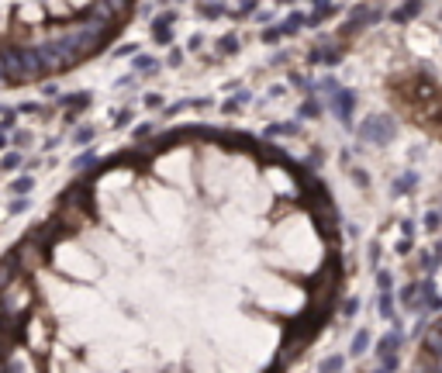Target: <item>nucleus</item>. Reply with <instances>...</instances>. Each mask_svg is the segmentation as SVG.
<instances>
[{
    "label": "nucleus",
    "instance_id": "nucleus-2",
    "mask_svg": "<svg viewBox=\"0 0 442 373\" xmlns=\"http://www.w3.org/2000/svg\"><path fill=\"white\" fill-rule=\"evenodd\" d=\"M411 373H442V318L425 332L422 346H418V353H415Z\"/></svg>",
    "mask_w": 442,
    "mask_h": 373
},
{
    "label": "nucleus",
    "instance_id": "nucleus-1",
    "mask_svg": "<svg viewBox=\"0 0 442 373\" xmlns=\"http://www.w3.org/2000/svg\"><path fill=\"white\" fill-rule=\"evenodd\" d=\"M31 242L66 301L45 346L0 373H284L346 270L322 180L225 128L135 145L73 187Z\"/></svg>",
    "mask_w": 442,
    "mask_h": 373
}]
</instances>
